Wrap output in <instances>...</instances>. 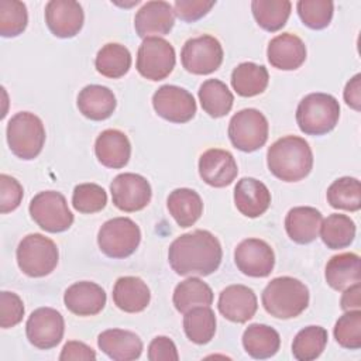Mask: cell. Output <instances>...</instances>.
<instances>
[{
  "label": "cell",
  "instance_id": "obj_18",
  "mask_svg": "<svg viewBox=\"0 0 361 361\" xmlns=\"http://www.w3.org/2000/svg\"><path fill=\"white\" fill-rule=\"evenodd\" d=\"M173 7L162 0L147 1L134 17V28L138 37L149 38L166 35L173 28Z\"/></svg>",
  "mask_w": 361,
  "mask_h": 361
},
{
  "label": "cell",
  "instance_id": "obj_35",
  "mask_svg": "<svg viewBox=\"0 0 361 361\" xmlns=\"http://www.w3.org/2000/svg\"><path fill=\"white\" fill-rule=\"evenodd\" d=\"M292 3L289 0H252L251 11L257 24L265 31L275 32L281 30L289 16Z\"/></svg>",
  "mask_w": 361,
  "mask_h": 361
},
{
  "label": "cell",
  "instance_id": "obj_48",
  "mask_svg": "<svg viewBox=\"0 0 361 361\" xmlns=\"http://www.w3.org/2000/svg\"><path fill=\"white\" fill-rule=\"evenodd\" d=\"M61 361H94L96 360V353L93 351L92 347L82 341H68L59 355Z\"/></svg>",
  "mask_w": 361,
  "mask_h": 361
},
{
  "label": "cell",
  "instance_id": "obj_13",
  "mask_svg": "<svg viewBox=\"0 0 361 361\" xmlns=\"http://www.w3.org/2000/svg\"><path fill=\"white\" fill-rule=\"evenodd\" d=\"M110 193L114 206L127 213L142 210L152 196L149 182L144 176L131 172L117 175L110 183Z\"/></svg>",
  "mask_w": 361,
  "mask_h": 361
},
{
  "label": "cell",
  "instance_id": "obj_29",
  "mask_svg": "<svg viewBox=\"0 0 361 361\" xmlns=\"http://www.w3.org/2000/svg\"><path fill=\"white\" fill-rule=\"evenodd\" d=\"M166 206L178 226L183 228L193 226L203 213V202L199 193L189 188L172 190L168 196Z\"/></svg>",
  "mask_w": 361,
  "mask_h": 361
},
{
  "label": "cell",
  "instance_id": "obj_43",
  "mask_svg": "<svg viewBox=\"0 0 361 361\" xmlns=\"http://www.w3.org/2000/svg\"><path fill=\"white\" fill-rule=\"evenodd\" d=\"M333 334L343 348L358 350L361 347V310H348L340 316Z\"/></svg>",
  "mask_w": 361,
  "mask_h": 361
},
{
  "label": "cell",
  "instance_id": "obj_9",
  "mask_svg": "<svg viewBox=\"0 0 361 361\" xmlns=\"http://www.w3.org/2000/svg\"><path fill=\"white\" fill-rule=\"evenodd\" d=\"M268 120L257 109L237 111L228 123L231 144L244 152H252L264 147L268 140Z\"/></svg>",
  "mask_w": 361,
  "mask_h": 361
},
{
  "label": "cell",
  "instance_id": "obj_33",
  "mask_svg": "<svg viewBox=\"0 0 361 361\" xmlns=\"http://www.w3.org/2000/svg\"><path fill=\"white\" fill-rule=\"evenodd\" d=\"M199 100L202 109L210 117L219 118L230 113L234 103V96L221 80L207 79L199 87Z\"/></svg>",
  "mask_w": 361,
  "mask_h": 361
},
{
  "label": "cell",
  "instance_id": "obj_19",
  "mask_svg": "<svg viewBox=\"0 0 361 361\" xmlns=\"http://www.w3.org/2000/svg\"><path fill=\"white\" fill-rule=\"evenodd\" d=\"M219 312L230 322L245 323L254 317L258 303L254 290L245 285H230L219 295Z\"/></svg>",
  "mask_w": 361,
  "mask_h": 361
},
{
  "label": "cell",
  "instance_id": "obj_10",
  "mask_svg": "<svg viewBox=\"0 0 361 361\" xmlns=\"http://www.w3.org/2000/svg\"><path fill=\"white\" fill-rule=\"evenodd\" d=\"M176 62L175 49L161 37L145 38L137 52V71L148 80H162L173 71Z\"/></svg>",
  "mask_w": 361,
  "mask_h": 361
},
{
  "label": "cell",
  "instance_id": "obj_27",
  "mask_svg": "<svg viewBox=\"0 0 361 361\" xmlns=\"http://www.w3.org/2000/svg\"><path fill=\"white\" fill-rule=\"evenodd\" d=\"M116 106L114 93L102 85H87L78 94L79 111L93 121L109 118L116 110Z\"/></svg>",
  "mask_w": 361,
  "mask_h": 361
},
{
  "label": "cell",
  "instance_id": "obj_23",
  "mask_svg": "<svg viewBox=\"0 0 361 361\" xmlns=\"http://www.w3.org/2000/svg\"><path fill=\"white\" fill-rule=\"evenodd\" d=\"M234 204L237 210L251 219L264 214L271 204V192L255 178H243L234 188Z\"/></svg>",
  "mask_w": 361,
  "mask_h": 361
},
{
  "label": "cell",
  "instance_id": "obj_17",
  "mask_svg": "<svg viewBox=\"0 0 361 361\" xmlns=\"http://www.w3.org/2000/svg\"><path fill=\"white\" fill-rule=\"evenodd\" d=\"M238 168L231 152L221 148H210L199 158V175L213 188H224L237 178Z\"/></svg>",
  "mask_w": 361,
  "mask_h": 361
},
{
  "label": "cell",
  "instance_id": "obj_44",
  "mask_svg": "<svg viewBox=\"0 0 361 361\" xmlns=\"http://www.w3.org/2000/svg\"><path fill=\"white\" fill-rule=\"evenodd\" d=\"M24 316V305L21 298L14 292L3 290L0 293V326L10 329L18 324Z\"/></svg>",
  "mask_w": 361,
  "mask_h": 361
},
{
  "label": "cell",
  "instance_id": "obj_42",
  "mask_svg": "<svg viewBox=\"0 0 361 361\" xmlns=\"http://www.w3.org/2000/svg\"><path fill=\"white\" fill-rule=\"evenodd\" d=\"M107 203L106 190L97 183L76 185L72 193V206L79 213L92 214L103 210Z\"/></svg>",
  "mask_w": 361,
  "mask_h": 361
},
{
  "label": "cell",
  "instance_id": "obj_5",
  "mask_svg": "<svg viewBox=\"0 0 361 361\" xmlns=\"http://www.w3.org/2000/svg\"><path fill=\"white\" fill-rule=\"evenodd\" d=\"M6 134L11 152L20 159H34L42 151L45 128L41 118L34 113H16L7 123Z\"/></svg>",
  "mask_w": 361,
  "mask_h": 361
},
{
  "label": "cell",
  "instance_id": "obj_28",
  "mask_svg": "<svg viewBox=\"0 0 361 361\" xmlns=\"http://www.w3.org/2000/svg\"><path fill=\"white\" fill-rule=\"evenodd\" d=\"M326 282L336 290H344L361 281V259L354 252H343L329 259L324 271Z\"/></svg>",
  "mask_w": 361,
  "mask_h": 361
},
{
  "label": "cell",
  "instance_id": "obj_24",
  "mask_svg": "<svg viewBox=\"0 0 361 361\" xmlns=\"http://www.w3.org/2000/svg\"><path fill=\"white\" fill-rule=\"evenodd\" d=\"M99 348L114 361H131L137 360L142 353L141 338L123 329H109L97 337Z\"/></svg>",
  "mask_w": 361,
  "mask_h": 361
},
{
  "label": "cell",
  "instance_id": "obj_11",
  "mask_svg": "<svg viewBox=\"0 0 361 361\" xmlns=\"http://www.w3.org/2000/svg\"><path fill=\"white\" fill-rule=\"evenodd\" d=\"M223 47L217 38L204 34L188 39L180 51L183 68L193 75H209L223 62Z\"/></svg>",
  "mask_w": 361,
  "mask_h": 361
},
{
  "label": "cell",
  "instance_id": "obj_37",
  "mask_svg": "<svg viewBox=\"0 0 361 361\" xmlns=\"http://www.w3.org/2000/svg\"><path fill=\"white\" fill-rule=\"evenodd\" d=\"M320 237L331 250L348 247L355 237V223L345 214L333 213L322 220Z\"/></svg>",
  "mask_w": 361,
  "mask_h": 361
},
{
  "label": "cell",
  "instance_id": "obj_15",
  "mask_svg": "<svg viewBox=\"0 0 361 361\" xmlns=\"http://www.w3.org/2000/svg\"><path fill=\"white\" fill-rule=\"evenodd\" d=\"M234 262L244 275L265 278L274 269L275 254L264 240L245 238L234 250Z\"/></svg>",
  "mask_w": 361,
  "mask_h": 361
},
{
  "label": "cell",
  "instance_id": "obj_36",
  "mask_svg": "<svg viewBox=\"0 0 361 361\" xmlns=\"http://www.w3.org/2000/svg\"><path fill=\"white\" fill-rule=\"evenodd\" d=\"M186 337L195 344L209 343L216 333V316L210 306H196L183 316Z\"/></svg>",
  "mask_w": 361,
  "mask_h": 361
},
{
  "label": "cell",
  "instance_id": "obj_49",
  "mask_svg": "<svg viewBox=\"0 0 361 361\" xmlns=\"http://www.w3.org/2000/svg\"><path fill=\"white\" fill-rule=\"evenodd\" d=\"M360 80H361V75L357 73L353 79H350V82H347L345 89H344L345 103L357 111H360V109H361V85H360Z\"/></svg>",
  "mask_w": 361,
  "mask_h": 361
},
{
  "label": "cell",
  "instance_id": "obj_32",
  "mask_svg": "<svg viewBox=\"0 0 361 361\" xmlns=\"http://www.w3.org/2000/svg\"><path fill=\"white\" fill-rule=\"evenodd\" d=\"M172 302L179 313H186L196 306H210L213 303L212 288L199 278H188L175 286Z\"/></svg>",
  "mask_w": 361,
  "mask_h": 361
},
{
  "label": "cell",
  "instance_id": "obj_41",
  "mask_svg": "<svg viewBox=\"0 0 361 361\" xmlns=\"http://www.w3.org/2000/svg\"><path fill=\"white\" fill-rule=\"evenodd\" d=\"M296 10L306 27L312 30H323L333 18L334 4L329 0H299Z\"/></svg>",
  "mask_w": 361,
  "mask_h": 361
},
{
  "label": "cell",
  "instance_id": "obj_50",
  "mask_svg": "<svg viewBox=\"0 0 361 361\" xmlns=\"http://www.w3.org/2000/svg\"><path fill=\"white\" fill-rule=\"evenodd\" d=\"M360 292H361V285L354 283L351 286H348L347 289H344V293L341 296V309L344 312L348 310H358L361 307V298H360Z\"/></svg>",
  "mask_w": 361,
  "mask_h": 361
},
{
  "label": "cell",
  "instance_id": "obj_45",
  "mask_svg": "<svg viewBox=\"0 0 361 361\" xmlns=\"http://www.w3.org/2000/svg\"><path fill=\"white\" fill-rule=\"evenodd\" d=\"M23 186L20 182L6 173L0 175V212L3 214L16 210L23 200Z\"/></svg>",
  "mask_w": 361,
  "mask_h": 361
},
{
  "label": "cell",
  "instance_id": "obj_4",
  "mask_svg": "<svg viewBox=\"0 0 361 361\" xmlns=\"http://www.w3.org/2000/svg\"><path fill=\"white\" fill-rule=\"evenodd\" d=\"M340 104L327 93H310L305 96L296 109V123L307 135H324L338 123Z\"/></svg>",
  "mask_w": 361,
  "mask_h": 361
},
{
  "label": "cell",
  "instance_id": "obj_21",
  "mask_svg": "<svg viewBox=\"0 0 361 361\" xmlns=\"http://www.w3.org/2000/svg\"><path fill=\"white\" fill-rule=\"evenodd\" d=\"M267 56L274 68L295 71L306 61V45L298 35L282 32L269 41Z\"/></svg>",
  "mask_w": 361,
  "mask_h": 361
},
{
  "label": "cell",
  "instance_id": "obj_12",
  "mask_svg": "<svg viewBox=\"0 0 361 361\" xmlns=\"http://www.w3.org/2000/svg\"><path fill=\"white\" fill-rule=\"evenodd\" d=\"M155 113L171 123L182 124L196 114V102L186 89L175 85H164L152 94Z\"/></svg>",
  "mask_w": 361,
  "mask_h": 361
},
{
  "label": "cell",
  "instance_id": "obj_39",
  "mask_svg": "<svg viewBox=\"0 0 361 361\" xmlns=\"http://www.w3.org/2000/svg\"><path fill=\"white\" fill-rule=\"evenodd\" d=\"M327 331L322 326H307L293 338L292 354L299 361L316 360L327 344Z\"/></svg>",
  "mask_w": 361,
  "mask_h": 361
},
{
  "label": "cell",
  "instance_id": "obj_25",
  "mask_svg": "<svg viewBox=\"0 0 361 361\" xmlns=\"http://www.w3.org/2000/svg\"><path fill=\"white\" fill-rule=\"evenodd\" d=\"M322 213L310 206H298L288 212L285 217V230L288 237L298 244H309L319 235Z\"/></svg>",
  "mask_w": 361,
  "mask_h": 361
},
{
  "label": "cell",
  "instance_id": "obj_26",
  "mask_svg": "<svg viewBox=\"0 0 361 361\" xmlns=\"http://www.w3.org/2000/svg\"><path fill=\"white\" fill-rule=\"evenodd\" d=\"M151 300L149 288L138 276H121L113 288L114 305L127 313L142 312Z\"/></svg>",
  "mask_w": 361,
  "mask_h": 361
},
{
  "label": "cell",
  "instance_id": "obj_20",
  "mask_svg": "<svg viewBox=\"0 0 361 361\" xmlns=\"http://www.w3.org/2000/svg\"><path fill=\"white\" fill-rule=\"evenodd\" d=\"M63 302L66 309L76 316H94L106 305V292L94 282L80 281L65 290Z\"/></svg>",
  "mask_w": 361,
  "mask_h": 361
},
{
  "label": "cell",
  "instance_id": "obj_2",
  "mask_svg": "<svg viewBox=\"0 0 361 361\" xmlns=\"http://www.w3.org/2000/svg\"><path fill=\"white\" fill-rule=\"evenodd\" d=\"M267 165L274 176L283 182H298L313 168V152L302 137L286 135L276 140L267 152Z\"/></svg>",
  "mask_w": 361,
  "mask_h": 361
},
{
  "label": "cell",
  "instance_id": "obj_31",
  "mask_svg": "<svg viewBox=\"0 0 361 361\" xmlns=\"http://www.w3.org/2000/svg\"><path fill=\"white\" fill-rule=\"evenodd\" d=\"M230 80L237 94L243 97H252L261 94L267 89L269 75L264 65L243 62L233 69Z\"/></svg>",
  "mask_w": 361,
  "mask_h": 361
},
{
  "label": "cell",
  "instance_id": "obj_7",
  "mask_svg": "<svg viewBox=\"0 0 361 361\" xmlns=\"http://www.w3.org/2000/svg\"><path fill=\"white\" fill-rule=\"evenodd\" d=\"M140 227L128 217L107 220L97 233L100 251L110 258H127L140 245Z\"/></svg>",
  "mask_w": 361,
  "mask_h": 361
},
{
  "label": "cell",
  "instance_id": "obj_46",
  "mask_svg": "<svg viewBox=\"0 0 361 361\" xmlns=\"http://www.w3.org/2000/svg\"><path fill=\"white\" fill-rule=\"evenodd\" d=\"M214 6V1L204 0H176L173 3V13L178 18L186 23H193L204 17Z\"/></svg>",
  "mask_w": 361,
  "mask_h": 361
},
{
  "label": "cell",
  "instance_id": "obj_22",
  "mask_svg": "<svg viewBox=\"0 0 361 361\" xmlns=\"http://www.w3.org/2000/svg\"><path fill=\"white\" fill-rule=\"evenodd\" d=\"M97 161L111 169L124 168L131 157V144L127 135L114 128L102 131L94 141Z\"/></svg>",
  "mask_w": 361,
  "mask_h": 361
},
{
  "label": "cell",
  "instance_id": "obj_8",
  "mask_svg": "<svg viewBox=\"0 0 361 361\" xmlns=\"http://www.w3.org/2000/svg\"><path fill=\"white\" fill-rule=\"evenodd\" d=\"M31 219L48 233H62L73 223V214L68 207L66 199L56 190L37 193L30 202Z\"/></svg>",
  "mask_w": 361,
  "mask_h": 361
},
{
  "label": "cell",
  "instance_id": "obj_16",
  "mask_svg": "<svg viewBox=\"0 0 361 361\" xmlns=\"http://www.w3.org/2000/svg\"><path fill=\"white\" fill-rule=\"evenodd\" d=\"M83 21V8L78 1L51 0L45 6V23L55 37H75L82 30Z\"/></svg>",
  "mask_w": 361,
  "mask_h": 361
},
{
  "label": "cell",
  "instance_id": "obj_3",
  "mask_svg": "<svg viewBox=\"0 0 361 361\" xmlns=\"http://www.w3.org/2000/svg\"><path fill=\"white\" fill-rule=\"evenodd\" d=\"M264 309L276 319L299 316L309 305V289L296 278H274L262 290Z\"/></svg>",
  "mask_w": 361,
  "mask_h": 361
},
{
  "label": "cell",
  "instance_id": "obj_14",
  "mask_svg": "<svg viewBox=\"0 0 361 361\" xmlns=\"http://www.w3.org/2000/svg\"><path fill=\"white\" fill-rule=\"evenodd\" d=\"M65 331V322L62 314L52 307L35 309L25 324V334L28 341L39 348L49 350L56 347Z\"/></svg>",
  "mask_w": 361,
  "mask_h": 361
},
{
  "label": "cell",
  "instance_id": "obj_30",
  "mask_svg": "<svg viewBox=\"0 0 361 361\" xmlns=\"http://www.w3.org/2000/svg\"><path fill=\"white\" fill-rule=\"evenodd\" d=\"M243 347L248 355L257 360L274 357L281 347L279 333L267 324H250L243 333Z\"/></svg>",
  "mask_w": 361,
  "mask_h": 361
},
{
  "label": "cell",
  "instance_id": "obj_38",
  "mask_svg": "<svg viewBox=\"0 0 361 361\" xmlns=\"http://www.w3.org/2000/svg\"><path fill=\"white\" fill-rule=\"evenodd\" d=\"M326 196L331 207L347 212H357L361 207L360 180L351 176L338 178L329 186Z\"/></svg>",
  "mask_w": 361,
  "mask_h": 361
},
{
  "label": "cell",
  "instance_id": "obj_40",
  "mask_svg": "<svg viewBox=\"0 0 361 361\" xmlns=\"http://www.w3.org/2000/svg\"><path fill=\"white\" fill-rule=\"evenodd\" d=\"M28 23L27 7L18 0H0V34L10 38L20 35Z\"/></svg>",
  "mask_w": 361,
  "mask_h": 361
},
{
  "label": "cell",
  "instance_id": "obj_1",
  "mask_svg": "<svg viewBox=\"0 0 361 361\" xmlns=\"http://www.w3.org/2000/svg\"><path fill=\"white\" fill-rule=\"evenodd\" d=\"M223 258L220 241L207 230H195L175 238L168 250L171 268L182 276H207Z\"/></svg>",
  "mask_w": 361,
  "mask_h": 361
},
{
  "label": "cell",
  "instance_id": "obj_6",
  "mask_svg": "<svg viewBox=\"0 0 361 361\" xmlns=\"http://www.w3.org/2000/svg\"><path fill=\"white\" fill-rule=\"evenodd\" d=\"M16 257L20 269L25 275L41 278L56 268L59 252L51 238L39 233H32L23 237L17 247Z\"/></svg>",
  "mask_w": 361,
  "mask_h": 361
},
{
  "label": "cell",
  "instance_id": "obj_34",
  "mask_svg": "<svg viewBox=\"0 0 361 361\" xmlns=\"http://www.w3.org/2000/svg\"><path fill=\"white\" fill-rule=\"evenodd\" d=\"M94 66L100 75L110 79H118L130 71L131 54L124 45L109 42L99 49Z\"/></svg>",
  "mask_w": 361,
  "mask_h": 361
},
{
  "label": "cell",
  "instance_id": "obj_47",
  "mask_svg": "<svg viewBox=\"0 0 361 361\" xmlns=\"http://www.w3.org/2000/svg\"><path fill=\"white\" fill-rule=\"evenodd\" d=\"M149 361H178L179 354L175 343L166 336H158L152 338L148 345Z\"/></svg>",
  "mask_w": 361,
  "mask_h": 361
}]
</instances>
